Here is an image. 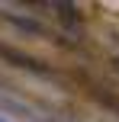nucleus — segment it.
<instances>
[{
    "label": "nucleus",
    "instance_id": "nucleus-1",
    "mask_svg": "<svg viewBox=\"0 0 119 122\" xmlns=\"http://www.w3.org/2000/svg\"><path fill=\"white\" fill-rule=\"evenodd\" d=\"M0 122H3V119H0Z\"/></svg>",
    "mask_w": 119,
    "mask_h": 122
}]
</instances>
